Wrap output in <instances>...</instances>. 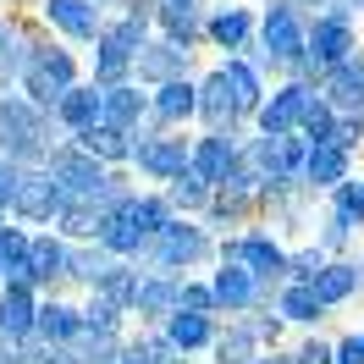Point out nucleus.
Returning a JSON list of instances; mask_svg holds the SVG:
<instances>
[{
    "label": "nucleus",
    "mask_w": 364,
    "mask_h": 364,
    "mask_svg": "<svg viewBox=\"0 0 364 364\" xmlns=\"http://www.w3.org/2000/svg\"><path fill=\"white\" fill-rule=\"evenodd\" d=\"M0 138L11 144V155H23V160H33L39 155V116L28 111V105H17V100H0Z\"/></svg>",
    "instance_id": "f257e3e1"
},
{
    "label": "nucleus",
    "mask_w": 364,
    "mask_h": 364,
    "mask_svg": "<svg viewBox=\"0 0 364 364\" xmlns=\"http://www.w3.org/2000/svg\"><path fill=\"white\" fill-rule=\"evenodd\" d=\"M28 89H33L39 105L61 100V94L72 89V61L67 55H33V61H28Z\"/></svg>",
    "instance_id": "f03ea898"
},
{
    "label": "nucleus",
    "mask_w": 364,
    "mask_h": 364,
    "mask_svg": "<svg viewBox=\"0 0 364 364\" xmlns=\"http://www.w3.org/2000/svg\"><path fill=\"white\" fill-rule=\"evenodd\" d=\"M265 45H271L276 61H298V55H304V33H298L287 6H276L271 17H265Z\"/></svg>",
    "instance_id": "7ed1b4c3"
},
{
    "label": "nucleus",
    "mask_w": 364,
    "mask_h": 364,
    "mask_svg": "<svg viewBox=\"0 0 364 364\" xmlns=\"http://www.w3.org/2000/svg\"><path fill=\"white\" fill-rule=\"evenodd\" d=\"M182 160H188L182 138H155V144H138V166H144V171H155V177H182Z\"/></svg>",
    "instance_id": "20e7f679"
},
{
    "label": "nucleus",
    "mask_w": 364,
    "mask_h": 364,
    "mask_svg": "<svg viewBox=\"0 0 364 364\" xmlns=\"http://www.w3.org/2000/svg\"><path fill=\"white\" fill-rule=\"evenodd\" d=\"M11 205H23V215H39V221H45V215L61 210V188H55L50 177H28L23 188H17V199H11Z\"/></svg>",
    "instance_id": "39448f33"
},
{
    "label": "nucleus",
    "mask_w": 364,
    "mask_h": 364,
    "mask_svg": "<svg viewBox=\"0 0 364 364\" xmlns=\"http://www.w3.org/2000/svg\"><path fill=\"white\" fill-rule=\"evenodd\" d=\"M304 105H309V89H282L265 105V127H271V138H282L293 122H304Z\"/></svg>",
    "instance_id": "423d86ee"
},
{
    "label": "nucleus",
    "mask_w": 364,
    "mask_h": 364,
    "mask_svg": "<svg viewBox=\"0 0 364 364\" xmlns=\"http://www.w3.org/2000/svg\"><path fill=\"white\" fill-rule=\"evenodd\" d=\"M155 254L166 259V265H177V259H199V254H205V237H199L193 227H160Z\"/></svg>",
    "instance_id": "0eeeda50"
},
{
    "label": "nucleus",
    "mask_w": 364,
    "mask_h": 364,
    "mask_svg": "<svg viewBox=\"0 0 364 364\" xmlns=\"http://www.w3.org/2000/svg\"><path fill=\"white\" fill-rule=\"evenodd\" d=\"M45 17L55 28H67L72 39H89L94 33V11L83 6V0H45Z\"/></svg>",
    "instance_id": "6e6552de"
},
{
    "label": "nucleus",
    "mask_w": 364,
    "mask_h": 364,
    "mask_svg": "<svg viewBox=\"0 0 364 364\" xmlns=\"http://www.w3.org/2000/svg\"><path fill=\"white\" fill-rule=\"evenodd\" d=\"M100 116H111V133H122V127H133L138 116H144V94H133V89L100 94Z\"/></svg>",
    "instance_id": "1a4fd4ad"
},
{
    "label": "nucleus",
    "mask_w": 364,
    "mask_h": 364,
    "mask_svg": "<svg viewBox=\"0 0 364 364\" xmlns=\"http://www.w3.org/2000/svg\"><path fill=\"white\" fill-rule=\"evenodd\" d=\"M353 282H359V271L353 265H326V271H315V304H337V298L353 293Z\"/></svg>",
    "instance_id": "9d476101"
},
{
    "label": "nucleus",
    "mask_w": 364,
    "mask_h": 364,
    "mask_svg": "<svg viewBox=\"0 0 364 364\" xmlns=\"http://www.w3.org/2000/svg\"><path fill=\"white\" fill-rule=\"evenodd\" d=\"M61 116H67L77 133H89L94 122H100V94L94 89H67L61 94Z\"/></svg>",
    "instance_id": "9b49d317"
},
{
    "label": "nucleus",
    "mask_w": 364,
    "mask_h": 364,
    "mask_svg": "<svg viewBox=\"0 0 364 364\" xmlns=\"http://www.w3.org/2000/svg\"><path fill=\"white\" fill-rule=\"evenodd\" d=\"M309 45H315L320 61H337V67H342V61H348V28H342V17H326V23L315 28ZM309 45H304V50H309Z\"/></svg>",
    "instance_id": "f8f14e48"
},
{
    "label": "nucleus",
    "mask_w": 364,
    "mask_h": 364,
    "mask_svg": "<svg viewBox=\"0 0 364 364\" xmlns=\"http://www.w3.org/2000/svg\"><path fill=\"white\" fill-rule=\"evenodd\" d=\"M28 320H33V304H28L23 287H11V293L0 298V331L17 337V331H28Z\"/></svg>",
    "instance_id": "ddd939ff"
},
{
    "label": "nucleus",
    "mask_w": 364,
    "mask_h": 364,
    "mask_svg": "<svg viewBox=\"0 0 364 364\" xmlns=\"http://www.w3.org/2000/svg\"><path fill=\"white\" fill-rule=\"evenodd\" d=\"M232 259H243V265H254V271H276L282 265V249L276 243H265V237H249V243H232Z\"/></svg>",
    "instance_id": "4468645a"
},
{
    "label": "nucleus",
    "mask_w": 364,
    "mask_h": 364,
    "mask_svg": "<svg viewBox=\"0 0 364 364\" xmlns=\"http://www.w3.org/2000/svg\"><path fill=\"white\" fill-rule=\"evenodd\" d=\"M193 111H205L210 122H227L237 105H232V89H227V77H210L205 83V100H193Z\"/></svg>",
    "instance_id": "2eb2a0df"
},
{
    "label": "nucleus",
    "mask_w": 364,
    "mask_h": 364,
    "mask_svg": "<svg viewBox=\"0 0 364 364\" xmlns=\"http://www.w3.org/2000/svg\"><path fill=\"white\" fill-rule=\"evenodd\" d=\"M227 166H232V144L227 138H210L199 149V177L205 182H227Z\"/></svg>",
    "instance_id": "dca6fc26"
},
{
    "label": "nucleus",
    "mask_w": 364,
    "mask_h": 364,
    "mask_svg": "<svg viewBox=\"0 0 364 364\" xmlns=\"http://www.w3.org/2000/svg\"><path fill=\"white\" fill-rule=\"evenodd\" d=\"M221 77H227V89H232V105H237V111H249L254 100H259V83H254V72H249V67H237V61H232V67L221 72Z\"/></svg>",
    "instance_id": "f3484780"
},
{
    "label": "nucleus",
    "mask_w": 364,
    "mask_h": 364,
    "mask_svg": "<svg viewBox=\"0 0 364 364\" xmlns=\"http://www.w3.org/2000/svg\"><path fill=\"white\" fill-rule=\"evenodd\" d=\"M342 171H348V160H342V149H331V144H320L315 155H309V177L315 182H342Z\"/></svg>",
    "instance_id": "a211bd4d"
},
{
    "label": "nucleus",
    "mask_w": 364,
    "mask_h": 364,
    "mask_svg": "<svg viewBox=\"0 0 364 364\" xmlns=\"http://www.w3.org/2000/svg\"><path fill=\"white\" fill-rule=\"evenodd\" d=\"M182 50L177 45H149V55H138V72L144 77H166V72H177Z\"/></svg>",
    "instance_id": "6ab92c4d"
},
{
    "label": "nucleus",
    "mask_w": 364,
    "mask_h": 364,
    "mask_svg": "<svg viewBox=\"0 0 364 364\" xmlns=\"http://www.w3.org/2000/svg\"><path fill=\"white\" fill-rule=\"evenodd\" d=\"M171 342H177V348H199V342H210V320L205 315H177V320H171Z\"/></svg>",
    "instance_id": "aec40b11"
},
{
    "label": "nucleus",
    "mask_w": 364,
    "mask_h": 364,
    "mask_svg": "<svg viewBox=\"0 0 364 364\" xmlns=\"http://www.w3.org/2000/svg\"><path fill=\"white\" fill-rule=\"evenodd\" d=\"M77 326H83V320L72 315V309H61V304H45V309H39V331H45V337H72Z\"/></svg>",
    "instance_id": "412c9836"
},
{
    "label": "nucleus",
    "mask_w": 364,
    "mask_h": 364,
    "mask_svg": "<svg viewBox=\"0 0 364 364\" xmlns=\"http://www.w3.org/2000/svg\"><path fill=\"white\" fill-rule=\"evenodd\" d=\"M215 298L232 304V309H243V304H249V276L243 271H221L215 276Z\"/></svg>",
    "instance_id": "4be33fe9"
},
{
    "label": "nucleus",
    "mask_w": 364,
    "mask_h": 364,
    "mask_svg": "<svg viewBox=\"0 0 364 364\" xmlns=\"http://www.w3.org/2000/svg\"><path fill=\"white\" fill-rule=\"evenodd\" d=\"M188 111H193V89H188V83H166V89H160V116L177 122V116H188Z\"/></svg>",
    "instance_id": "5701e85b"
},
{
    "label": "nucleus",
    "mask_w": 364,
    "mask_h": 364,
    "mask_svg": "<svg viewBox=\"0 0 364 364\" xmlns=\"http://www.w3.org/2000/svg\"><path fill=\"white\" fill-rule=\"evenodd\" d=\"M83 149H89V155H111V160L127 155L122 133H111V127H89V133H83Z\"/></svg>",
    "instance_id": "b1692460"
},
{
    "label": "nucleus",
    "mask_w": 364,
    "mask_h": 364,
    "mask_svg": "<svg viewBox=\"0 0 364 364\" xmlns=\"http://www.w3.org/2000/svg\"><path fill=\"white\" fill-rule=\"evenodd\" d=\"M210 33H215L221 45H243V33H249V17H243V11H221V17L210 23Z\"/></svg>",
    "instance_id": "393cba45"
},
{
    "label": "nucleus",
    "mask_w": 364,
    "mask_h": 364,
    "mask_svg": "<svg viewBox=\"0 0 364 364\" xmlns=\"http://www.w3.org/2000/svg\"><path fill=\"white\" fill-rule=\"evenodd\" d=\"M282 315H287V320H315L320 304H315V293H309V287H293V293L282 298Z\"/></svg>",
    "instance_id": "a878e982"
},
{
    "label": "nucleus",
    "mask_w": 364,
    "mask_h": 364,
    "mask_svg": "<svg viewBox=\"0 0 364 364\" xmlns=\"http://www.w3.org/2000/svg\"><path fill=\"white\" fill-rule=\"evenodd\" d=\"M127 55H133L127 45H116V39H105V45H100V77H122V67H127Z\"/></svg>",
    "instance_id": "bb28decb"
},
{
    "label": "nucleus",
    "mask_w": 364,
    "mask_h": 364,
    "mask_svg": "<svg viewBox=\"0 0 364 364\" xmlns=\"http://www.w3.org/2000/svg\"><path fill=\"white\" fill-rule=\"evenodd\" d=\"M215 353H221V364H249L254 342L243 337V331H232V337H221V342H215Z\"/></svg>",
    "instance_id": "cd10ccee"
},
{
    "label": "nucleus",
    "mask_w": 364,
    "mask_h": 364,
    "mask_svg": "<svg viewBox=\"0 0 364 364\" xmlns=\"http://www.w3.org/2000/svg\"><path fill=\"white\" fill-rule=\"evenodd\" d=\"M133 298L144 309H171V304H177V287H171V282H155V287H138Z\"/></svg>",
    "instance_id": "c85d7f7f"
},
{
    "label": "nucleus",
    "mask_w": 364,
    "mask_h": 364,
    "mask_svg": "<svg viewBox=\"0 0 364 364\" xmlns=\"http://www.w3.org/2000/svg\"><path fill=\"white\" fill-rule=\"evenodd\" d=\"M353 215H364V188H353V182H342V193H337V221L348 227Z\"/></svg>",
    "instance_id": "c756f323"
},
{
    "label": "nucleus",
    "mask_w": 364,
    "mask_h": 364,
    "mask_svg": "<svg viewBox=\"0 0 364 364\" xmlns=\"http://www.w3.org/2000/svg\"><path fill=\"white\" fill-rule=\"evenodd\" d=\"M17 188H23L17 166H0V205H11V199H17Z\"/></svg>",
    "instance_id": "7c9ffc66"
},
{
    "label": "nucleus",
    "mask_w": 364,
    "mask_h": 364,
    "mask_svg": "<svg viewBox=\"0 0 364 364\" xmlns=\"http://www.w3.org/2000/svg\"><path fill=\"white\" fill-rule=\"evenodd\" d=\"M171 199H177V205H199V177H177Z\"/></svg>",
    "instance_id": "2f4dec72"
},
{
    "label": "nucleus",
    "mask_w": 364,
    "mask_h": 364,
    "mask_svg": "<svg viewBox=\"0 0 364 364\" xmlns=\"http://www.w3.org/2000/svg\"><path fill=\"white\" fill-rule=\"evenodd\" d=\"M337 364H364V337H348L337 348Z\"/></svg>",
    "instance_id": "473e14b6"
},
{
    "label": "nucleus",
    "mask_w": 364,
    "mask_h": 364,
    "mask_svg": "<svg viewBox=\"0 0 364 364\" xmlns=\"http://www.w3.org/2000/svg\"><path fill=\"white\" fill-rule=\"evenodd\" d=\"M298 364H331V353H326V348H304V353H298Z\"/></svg>",
    "instance_id": "72a5a7b5"
}]
</instances>
